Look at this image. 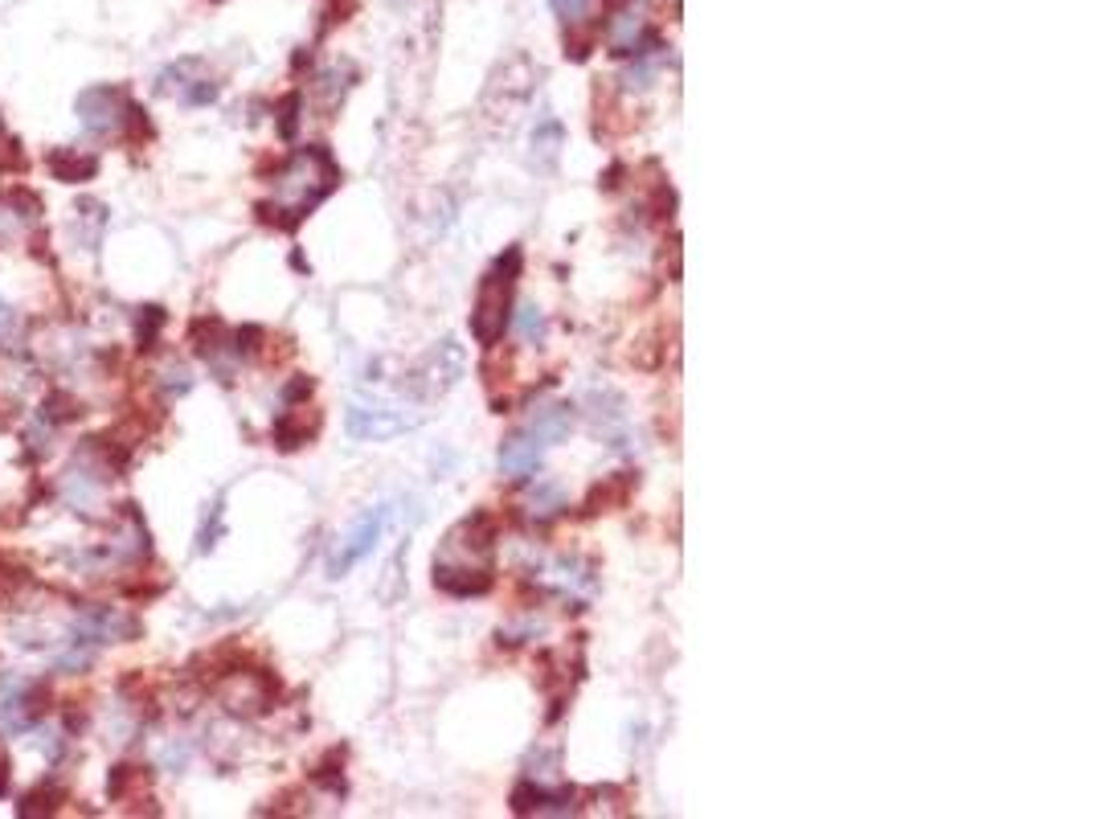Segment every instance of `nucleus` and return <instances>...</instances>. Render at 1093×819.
<instances>
[{"instance_id": "nucleus-1", "label": "nucleus", "mask_w": 1093, "mask_h": 819, "mask_svg": "<svg viewBox=\"0 0 1093 819\" xmlns=\"http://www.w3.org/2000/svg\"><path fill=\"white\" fill-rule=\"evenodd\" d=\"M336 181H340V172H336L333 156L324 148H299L271 177V201L259 206V218L283 225V230H295L324 197L333 193Z\"/></svg>"}, {"instance_id": "nucleus-2", "label": "nucleus", "mask_w": 1093, "mask_h": 819, "mask_svg": "<svg viewBox=\"0 0 1093 819\" xmlns=\"http://www.w3.org/2000/svg\"><path fill=\"white\" fill-rule=\"evenodd\" d=\"M492 554H496V525L492 516H467L446 533L434 554V586L446 595H484L492 586Z\"/></svg>"}, {"instance_id": "nucleus-3", "label": "nucleus", "mask_w": 1093, "mask_h": 819, "mask_svg": "<svg viewBox=\"0 0 1093 819\" xmlns=\"http://www.w3.org/2000/svg\"><path fill=\"white\" fill-rule=\"evenodd\" d=\"M418 422V414L410 406L393 402V398H374V402H353L348 406V434L360 443H381L393 434L410 431Z\"/></svg>"}, {"instance_id": "nucleus-4", "label": "nucleus", "mask_w": 1093, "mask_h": 819, "mask_svg": "<svg viewBox=\"0 0 1093 819\" xmlns=\"http://www.w3.org/2000/svg\"><path fill=\"white\" fill-rule=\"evenodd\" d=\"M521 266V254H508V271L500 263L496 275H487V283L480 287V300H475V312H471V328L484 345H496L504 336V319H508V292H513V275Z\"/></svg>"}, {"instance_id": "nucleus-5", "label": "nucleus", "mask_w": 1093, "mask_h": 819, "mask_svg": "<svg viewBox=\"0 0 1093 819\" xmlns=\"http://www.w3.org/2000/svg\"><path fill=\"white\" fill-rule=\"evenodd\" d=\"M139 636V619H132L127 611L103 607V602H86L78 607L74 623H70V639L86 643V648H103V643H127Z\"/></svg>"}, {"instance_id": "nucleus-6", "label": "nucleus", "mask_w": 1093, "mask_h": 819, "mask_svg": "<svg viewBox=\"0 0 1093 819\" xmlns=\"http://www.w3.org/2000/svg\"><path fill=\"white\" fill-rule=\"evenodd\" d=\"M127 91L124 86H86L78 103H74V112H78V124H83L86 136L95 139H112L119 136V127H124V107H127Z\"/></svg>"}, {"instance_id": "nucleus-7", "label": "nucleus", "mask_w": 1093, "mask_h": 819, "mask_svg": "<svg viewBox=\"0 0 1093 819\" xmlns=\"http://www.w3.org/2000/svg\"><path fill=\"white\" fill-rule=\"evenodd\" d=\"M156 91H160V95H172L180 107H209V103L218 98V83L209 78L206 66H201L197 57H180V62L160 70Z\"/></svg>"}, {"instance_id": "nucleus-8", "label": "nucleus", "mask_w": 1093, "mask_h": 819, "mask_svg": "<svg viewBox=\"0 0 1093 819\" xmlns=\"http://www.w3.org/2000/svg\"><path fill=\"white\" fill-rule=\"evenodd\" d=\"M643 42H648V9H643V0H623V4L607 17L610 54H619V57L643 54Z\"/></svg>"}, {"instance_id": "nucleus-9", "label": "nucleus", "mask_w": 1093, "mask_h": 819, "mask_svg": "<svg viewBox=\"0 0 1093 819\" xmlns=\"http://www.w3.org/2000/svg\"><path fill=\"white\" fill-rule=\"evenodd\" d=\"M103 475L95 468H86L83 459H74V468H70L62 480H57V492H62V501L74 516H83V521H98V508H103V487H98Z\"/></svg>"}, {"instance_id": "nucleus-10", "label": "nucleus", "mask_w": 1093, "mask_h": 819, "mask_svg": "<svg viewBox=\"0 0 1093 819\" xmlns=\"http://www.w3.org/2000/svg\"><path fill=\"white\" fill-rule=\"evenodd\" d=\"M381 525H386V508H374V513H365L357 525L348 528L345 542H340V549L333 554V578L348 574V569L357 566L365 554H374L377 537H381Z\"/></svg>"}, {"instance_id": "nucleus-11", "label": "nucleus", "mask_w": 1093, "mask_h": 819, "mask_svg": "<svg viewBox=\"0 0 1093 819\" xmlns=\"http://www.w3.org/2000/svg\"><path fill=\"white\" fill-rule=\"evenodd\" d=\"M545 451H549V443H540L537 434L525 427V431L508 434L504 447H500V472L513 475V480H528V475H537Z\"/></svg>"}, {"instance_id": "nucleus-12", "label": "nucleus", "mask_w": 1093, "mask_h": 819, "mask_svg": "<svg viewBox=\"0 0 1093 819\" xmlns=\"http://www.w3.org/2000/svg\"><path fill=\"white\" fill-rule=\"evenodd\" d=\"M540 574H545V586L557 590L561 598H581V595H590V590H595V566H590L586 557L561 554V557H554L549 566L540 569Z\"/></svg>"}, {"instance_id": "nucleus-13", "label": "nucleus", "mask_w": 1093, "mask_h": 819, "mask_svg": "<svg viewBox=\"0 0 1093 819\" xmlns=\"http://www.w3.org/2000/svg\"><path fill=\"white\" fill-rule=\"evenodd\" d=\"M45 168L54 172L57 181H66V185H86V181H95V172H98V156H91V153H74V148H54V153L45 156Z\"/></svg>"}, {"instance_id": "nucleus-14", "label": "nucleus", "mask_w": 1093, "mask_h": 819, "mask_svg": "<svg viewBox=\"0 0 1093 819\" xmlns=\"http://www.w3.org/2000/svg\"><path fill=\"white\" fill-rule=\"evenodd\" d=\"M62 804H66V787H62L57 778H42V783H38V787H33V791L17 804V816L21 819H29V816L45 819V816H57Z\"/></svg>"}, {"instance_id": "nucleus-15", "label": "nucleus", "mask_w": 1093, "mask_h": 819, "mask_svg": "<svg viewBox=\"0 0 1093 819\" xmlns=\"http://www.w3.org/2000/svg\"><path fill=\"white\" fill-rule=\"evenodd\" d=\"M569 422H574V410H569L566 402H549V406H540L537 414L528 418V431L537 434L540 443H561L569 434Z\"/></svg>"}, {"instance_id": "nucleus-16", "label": "nucleus", "mask_w": 1093, "mask_h": 819, "mask_svg": "<svg viewBox=\"0 0 1093 819\" xmlns=\"http://www.w3.org/2000/svg\"><path fill=\"white\" fill-rule=\"evenodd\" d=\"M83 414H86V406L78 402L74 393H66V389H50L42 402H38V418L50 422L54 431H62V427H70V422H78Z\"/></svg>"}, {"instance_id": "nucleus-17", "label": "nucleus", "mask_w": 1093, "mask_h": 819, "mask_svg": "<svg viewBox=\"0 0 1093 819\" xmlns=\"http://www.w3.org/2000/svg\"><path fill=\"white\" fill-rule=\"evenodd\" d=\"M561 508H566V487L557 480H537V487L525 496V513L533 521H554Z\"/></svg>"}, {"instance_id": "nucleus-18", "label": "nucleus", "mask_w": 1093, "mask_h": 819, "mask_svg": "<svg viewBox=\"0 0 1093 819\" xmlns=\"http://www.w3.org/2000/svg\"><path fill=\"white\" fill-rule=\"evenodd\" d=\"M132 328H136V348L139 353H153L160 345V333H165V307H139L136 316H132Z\"/></svg>"}, {"instance_id": "nucleus-19", "label": "nucleus", "mask_w": 1093, "mask_h": 819, "mask_svg": "<svg viewBox=\"0 0 1093 819\" xmlns=\"http://www.w3.org/2000/svg\"><path fill=\"white\" fill-rule=\"evenodd\" d=\"M29 742H33V750L42 754L45 763H57L62 754H66V742H70V734L66 729H57V725H45V722H33L29 725Z\"/></svg>"}, {"instance_id": "nucleus-20", "label": "nucleus", "mask_w": 1093, "mask_h": 819, "mask_svg": "<svg viewBox=\"0 0 1093 819\" xmlns=\"http://www.w3.org/2000/svg\"><path fill=\"white\" fill-rule=\"evenodd\" d=\"M95 660H98V648H86V643L66 639V648L54 655V672H62V676H78V672H91Z\"/></svg>"}, {"instance_id": "nucleus-21", "label": "nucleus", "mask_w": 1093, "mask_h": 819, "mask_svg": "<svg viewBox=\"0 0 1093 819\" xmlns=\"http://www.w3.org/2000/svg\"><path fill=\"white\" fill-rule=\"evenodd\" d=\"M0 201L13 209L17 222H38V218H42V197L33 193V189H25V185H13Z\"/></svg>"}, {"instance_id": "nucleus-22", "label": "nucleus", "mask_w": 1093, "mask_h": 819, "mask_svg": "<svg viewBox=\"0 0 1093 819\" xmlns=\"http://www.w3.org/2000/svg\"><path fill=\"white\" fill-rule=\"evenodd\" d=\"M54 434L57 431L50 427V422H42V418L33 414V427H25V434H21V439H25V459L42 463V459L54 451Z\"/></svg>"}, {"instance_id": "nucleus-23", "label": "nucleus", "mask_w": 1093, "mask_h": 819, "mask_svg": "<svg viewBox=\"0 0 1093 819\" xmlns=\"http://www.w3.org/2000/svg\"><path fill=\"white\" fill-rule=\"evenodd\" d=\"M156 389H160L165 398H180V393H189V389H193V377H189L185 365H168V369L156 374Z\"/></svg>"}, {"instance_id": "nucleus-24", "label": "nucleus", "mask_w": 1093, "mask_h": 819, "mask_svg": "<svg viewBox=\"0 0 1093 819\" xmlns=\"http://www.w3.org/2000/svg\"><path fill=\"white\" fill-rule=\"evenodd\" d=\"M516 328H521V336H525L528 345H533V340H540V336H545V316H540V307L537 304L521 307V316H516Z\"/></svg>"}, {"instance_id": "nucleus-25", "label": "nucleus", "mask_w": 1093, "mask_h": 819, "mask_svg": "<svg viewBox=\"0 0 1093 819\" xmlns=\"http://www.w3.org/2000/svg\"><path fill=\"white\" fill-rule=\"evenodd\" d=\"M218 533H222V504H213L206 516V528H201V537H197V554H209L213 545H218Z\"/></svg>"}, {"instance_id": "nucleus-26", "label": "nucleus", "mask_w": 1093, "mask_h": 819, "mask_svg": "<svg viewBox=\"0 0 1093 819\" xmlns=\"http://www.w3.org/2000/svg\"><path fill=\"white\" fill-rule=\"evenodd\" d=\"M29 165V156H25V148H21V139H4L0 144V172H21V168Z\"/></svg>"}, {"instance_id": "nucleus-27", "label": "nucleus", "mask_w": 1093, "mask_h": 819, "mask_svg": "<svg viewBox=\"0 0 1093 819\" xmlns=\"http://www.w3.org/2000/svg\"><path fill=\"white\" fill-rule=\"evenodd\" d=\"M590 4H595V0H554V13L561 17L566 25H578L581 17L590 13Z\"/></svg>"}, {"instance_id": "nucleus-28", "label": "nucleus", "mask_w": 1093, "mask_h": 819, "mask_svg": "<svg viewBox=\"0 0 1093 819\" xmlns=\"http://www.w3.org/2000/svg\"><path fill=\"white\" fill-rule=\"evenodd\" d=\"M136 778V766H115L112 770V778H107V799H124V791H127V783Z\"/></svg>"}, {"instance_id": "nucleus-29", "label": "nucleus", "mask_w": 1093, "mask_h": 819, "mask_svg": "<svg viewBox=\"0 0 1093 819\" xmlns=\"http://www.w3.org/2000/svg\"><path fill=\"white\" fill-rule=\"evenodd\" d=\"M86 725H91V713H86V708H78V705L66 708V717H62V729H66L70 737H78Z\"/></svg>"}, {"instance_id": "nucleus-30", "label": "nucleus", "mask_w": 1093, "mask_h": 819, "mask_svg": "<svg viewBox=\"0 0 1093 819\" xmlns=\"http://www.w3.org/2000/svg\"><path fill=\"white\" fill-rule=\"evenodd\" d=\"M9 783H13V763H9V754L0 750V799L9 795Z\"/></svg>"}, {"instance_id": "nucleus-31", "label": "nucleus", "mask_w": 1093, "mask_h": 819, "mask_svg": "<svg viewBox=\"0 0 1093 819\" xmlns=\"http://www.w3.org/2000/svg\"><path fill=\"white\" fill-rule=\"evenodd\" d=\"M0 132H4V119H0Z\"/></svg>"}]
</instances>
